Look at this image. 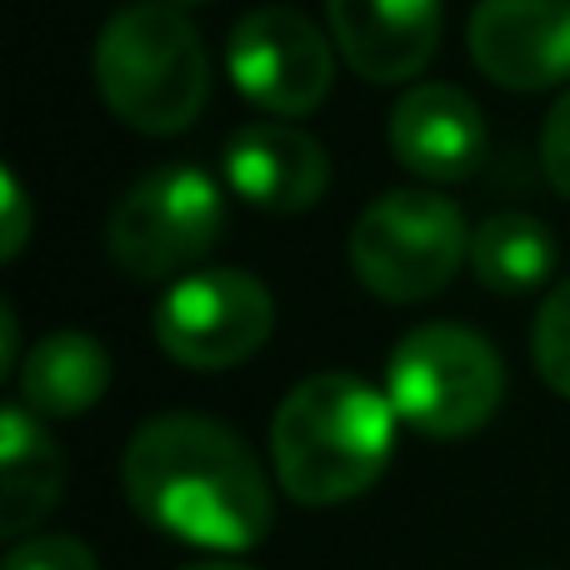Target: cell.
Wrapping results in <instances>:
<instances>
[{
    "mask_svg": "<svg viewBox=\"0 0 570 570\" xmlns=\"http://www.w3.org/2000/svg\"><path fill=\"white\" fill-rule=\"evenodd\" d=\"M60 491H66L60 445L46 435L30 405L10 401L0 411V531L10 541H26L30 525L56 511Z\"/></svg>",
    "mask_w": 570,
    "mask_h": 570,
    "instance_id": "obj_13",
    "label": "cell"
},
{
    "mask_svg": "<svg viewBox=\"0 0 570 570\" xmlns=\"http://www.w3.org/2000/svg\"><path fill=\"white\" fill-rule=\"evenodd\" d=\"M385 395L411 431L461 441L481 431L505 395V365L485 335L465 325H421L385 361Z\"/></svg>",
    "mask_w": 570,
    "mask_h": 570,
    "instance_id": "obj_4",
    "label": "cell"
},
{
    "mask_svg": "<svg viewBox=\"0 0 570 570\" xmlns=\"http://www.w3.org/2000/svg\"><path fill=\"white\" fill-rule=\"evenodd\" d=\"M180 570H246V566H180Z\"/></svg>",
    "mask_w": 570,
    "mask_h": 570,
    "instance_id": "obj_21",
    "label": "cell"
},
{
    "mask_svg": "<svg viewBox=\"0 0 570 570\" xmlns=\"http://www.w3.org/2000/svg\"><path fill=\"white\" fill-rule=\"evenodd\" d=\"M170 6H206V0H170Z\"/></svg>",
    "mask_w": 570,
    "mask_h": 570,
    "instance_id": "obj_22",
    "label": "cell"
},
{
    "mask_svg": "<svg viewBox=\"0 0 570 570\" xmlns=\"http://www.w3.org/2000/svg\"><path fill=\"white\" fill-rule=\"evenodd\" d=\"M20 405L50 421L86 415L100 395L110 391V355L96 335L86 331H56L30 345V355L16 371Z\"/></svg>",
    "mask_w": 570,
    "mask_h": 570,
    "instance_id": "obj_14",
    "label": "cell"
},
{
    "mask_svg": "<svg viewBox=\"0 0 570 570\" xmlns=\"http://www.w3.org/2000/svg\"><path fill=\"white\" fill-rule=\"evenodd\" d=\"M341 60L375 86H401L441 46V0H325Z\"/></svg>",
    "mask_w": 570,
    "mask_h": 570,
    "instance_id": "obj_10",
    "label": "cell"
},
{
    "mask_svg": "<svg viewBox=\"0 0 570 570\" xmlns=\"http://www.w3.org/2000/svg\"><path fill=\"white\" fill-rule=\"evenodd\" d=\"M531 355H535L541 381L570 401V281H561L546 295L541 315H535V331H531Z\"/></svg>",
    "mask_w": 570,
    "mask_h": 570,
    "instance_id": "obj_16",
    "label": "cell"
},
{
    "mask_svg": "<svg viewBox=\"0 0 570 570\" xmlns=\"http://www.w3.org/2000/svg\"><path fill=\"white\" fill-rule=\"evenodd\" d=\"M226 70L250 106L285 120V116H311L331 96L335 56L301 10L261 6L230 30Z\"/></svg>",
    "mask_w": 570,
    "mask_h": 570,
    "instance_id": "obj_8",
    "label": "cell"
},
{
    "mask_svg": "<svg viewBox=\"0 0 570 570\" xmlns=\"http://www.w3.org/2000/svg\"><path fill=\"white\" fill-rule=\"evenodd\" d=\"M556 236L525 210H501L471 230V271L495 295H531L556 276Z\"/></svg>",
    "mask_w": 570,
    "mask_h": 570,
    "instance_id": "obj_15",
    "label": "cell"
},
{
    "mask_svg": "<svg viewBox=\"0 0 570 570\" xmlns=\"http://www.w3.org/2000/svg\"><path fill=\"white\" fill-rule=\"evenodd\" d=\"M226 226L220 186L196 166H166L136 180L106 220V250L126 276L160 281L196 266Z\"/></svg>",
    "mask_w": 570,
    "mask_h": 570,
    "instance_id": "obj_6",
    "label": "cell"
},
{
    "mask_svg": "<svg viewBox=\"0 0 570 570\" xmlns=\"http://www.w3.org/2000/svg\"><path fill=\"white\" fill-rule=\"evenodd\" d=\"M0 206H6V230H0L6 240H0V250H6V261H16L30 236V210H26V190H20L10 166H6V176H0Z\"/></svg>",
    "mask_w": 570,
    "mask_h": 570,
    "instance_id": "obj_19",
    "label": "cell"
},
{
    "mask_svg": "<svg viewBox=\"0 0 570 570\" xmlns=\"http://www.w3.org/2000/svg\"><path fill=\"white\" fill-rule=\"evenodd\" d=\"M395 405L361 375H305L276 405L271 465L295 505H345L385 475L395 451Z\"/></svg>",
    "mask_w": 570,
    "mask_h": 570,
    "instance_id": "obj_2",
    "label": "cell"
},
{
    "mask_svg": "<svg viewBox=\"0 0 570 570\" xmlns=\"http://www.w3.org/2000/svg\"><path fill=\"white\" fill-rule=\"evenodd\" d=\"M0 335H6V345H0V371L6 375H16L20 365H16V311H0Z\"/></svg>",
    "mask_w": 570,
    "mask_h": 570,
    "instance_id": "obj_20",
    "label": "cell"
},
{
    "mask_svg": "<svg viewBox=\"0 0 570 570\" xmlns=\"http://www.w3.org/2000/svg\"><path fill=\"white\" fill-rule=\"evenodd\" d=\"M226 180L246 206L271 210V216H295L311 210L331 186V160L321 140L285 120H256L226 146Z\"/></svg>",
    "mask_w": 570,
    "mask_h": 570,
    "instance_id": "obj_12",
    "label": "cell"
},
{
    "mask_svg": "<svg viewBox=\"0 0 570 570\" xmlns=\"http://www.w3.org/2000/svg\"><path fill=\"white\" fill-rule=\"evenodd\" d=\"M461 261H471V230L461 210L435 190H385L351 230L355 281L391 305L441 295Z\"/></svg>",
    "mask_w": 570,
    "mask_h": 570,
    "instance_id": "obj_5",
    "label": "cell"
},
{
    "mask_svg": "<svg viewBox=\"0 0 570 570\" xmlns=\"http://www.w3.org/2000/svg\"><path fill=\"white\" fill-rule=\"evenodd\" d=\"M0 570H100L96 551L76 535H30V541H16Z\"/></svg>",
    "mask_w": 570,
    "mask_h": 570,
    "instance_id": "obj_17",
    "label": "cell"
},
{
    "mask_svg": "<svg viewBox=\"0 0 570 570\" xmlns=\"http://www.w3.org/2000/svg\"><path fill=\"white\" fill-rule=\"evenodd\" d=\"M391 150L405 170L435 186L471 180L485 160V120L455 86H415L391 110Z\"/></svg>",
    "mask_w": 570,
    "mask_h": 570,
    "instance_id": "obj_11",
    "label": "cell"
},
{
    "mask_svg": "<svg viewBox=\"0 0 570 570\" xmlns=\"http://www.w3.org/2000/svg\"><path fill=\"white\" fill-rule=\"evenodd\" d=\"M465 46L495 86L551 90L570 80V0H481Z\"/></svg>",
    "mask_w": 570,
    "mask_h": 570,
    "instance_id": "obj_9",
    "label": "cell"
},
{
    "mask_svg": "<svg viewBox=\"0 0 570 570\" xmlns=\"http://www.w3.org/2000/svg\"><path fill=\"white\" fill-rule=\"evenodd\" d=\"M276 301L250 271H190L160 295L156 341L186 371H230L271 341Z\"/></svg>",
    "mask_w": 570,
    "mask_h": 570,
    "instance_id": "obj_7",
    "label": "cell"
},
{
    "mask_svg": "<svg viewBox=\"0 0 570 570\" xmlns=\"http://www.w3.org/2000/svg\"><path fill=\"white\" fill-rule=\"evenodd\" d=\"M120 485L136 515L200 551H256L276 525V495L236 431L210 415H156L126 445Z\"/></svg>",
    "mask_w": 570,
    "mask_h": 570,
    "instance_id": "obj_1",
    "label": "cell"
},
{
    "mask_svg": "<svg viewBox=\"0 0 570 570\" xmlns=\"http://www.w3.org/2000/svg\"><path fill=\"white\" fill-rule=\"evenodd\" d=\"M96 86L140 136L186 130L210 96L206 46L186 10L170 0H136L110 16L96 40Z\"/></svg>",
    "mask_w": 570,
    "mask_h": 570,
    "instance_id": "obj_3",
    "label": "cell"
},
{
    "mask_svg": "<svg viewBox=\"0 0 570 570\" xmlns=\"http://www.w3.org/2000/svg\"><path fill=\"white\" fill-rule=\"evenodd\" d=\"M541 166H546V180L570 200V90L556 100V110L546 116V130H541Z\"/></svg>",
    "mask_w": 570,
    "mask_h": 570,
    "instance_id": "obj_18",
    "label": "cell"
}]
</instances>
